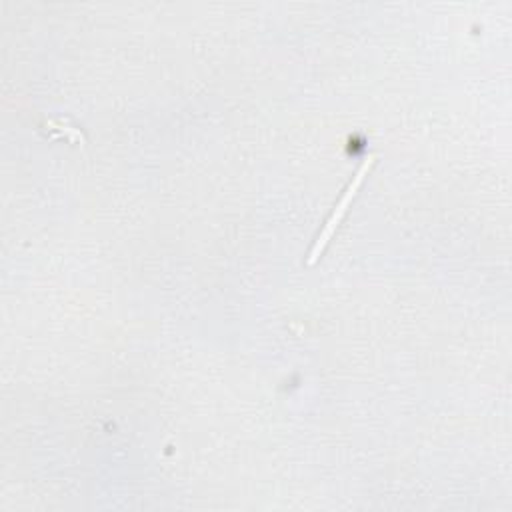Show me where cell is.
Listing matches in <instances>:
<instances>
[{"mask_svg": "<svg viewBox=\"0 0 512 512\" xmlns=\"http://www.w3.org/2000/svg\"><path fill=\"white\" fill-rule=\"evenodd\" d=\"M374 160H376V156H374V154H370L368 158H364V160H362V164H360V166H358V170L354 172V176H352V180H350L348 188H346V190H344V194L340 196L338 204L334 206L332 214L328 216L326 224L322 226V230H320L318 238L314 240V246H312V250H310V254H308V258H306V264H308V266H312V264L322 256V252H324L326 244L330 242V238H332V234L336 232V228H338L340 220L344 218L346 210L350 208V204H352L354 196L358 194V188H360L362 180L368 176V172H370V168H372Z\"/></svg>", "mask_w": 512, "mask_h": 512, "instance_id": "1", "label": "cell"}]
</instances>
